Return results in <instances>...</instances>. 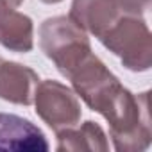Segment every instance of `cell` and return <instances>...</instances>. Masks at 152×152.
Wrapping results in <instances>:
<instances>
[{"mask_svg":"<svg viewBox=\"0 0 152 152\" xmlns=\"http://www.w3.org/2000/svg\"><path fill=\"white\" fill-rule=\"evenodd\" d=\"M43 4H59V2H63V0H41Z\"/></svg>","mask_w":152,"mask_h":152,"instance_id":"12","label":"cell"},{"mask_svg":"<svg viewBox=\"0 0 152 152\" xmlns=\"http://www.w3.org/2000/svg\"><path fill=\"white\" fill-rule=\"evenodd\" d=\"M36 115L57 134L81 122V102L72 88L59 81H39L34 91Z\"/></svg>","mask_w":152,"mask_h":152,"instance_id":"4","label":"cell"},{"mask_svg":"<svg viewBox=\"0 0 152 152\" xmlns=\"http://www.w3.org/2000/svg\"><path fill=\"white\" fill-rule=\"evenodd\" d=\"M38 83L39 77L32 68L0 57V99L2 100L18 106H31Z\"/></svg>","mask_w":152,"mask_h":152,"instance_id":"7","label":"cell"},{"mask_svg":"<svg viewBox=\"0 0 152 152\" xmlns=\"http://www.w3.org/2000/svg\"><path fill=\"white\" fill-rule=\"evenodd\" d=\"M57 136V150H91V152H106L109 150V141L104 132V129L93 122L88 120L81 127H70L66 131H61Z\"/></svg>","mask_w":152,"mask_h":152,"instance_id":"9","label":"cell"},{"mask_svg":"<svg viewBox=\"0 0 152 152\" xmlns=\"http://www.w3.org/2000/svg\"><path fill=\"white\" fill-rule=\"evenodd\" d=\"M39 47L66 79L93 52L88 32L70 16L47 18L39 25Z\"/></svg>","mask_w":152,"mask_h":152,"instance_id":"2","label":"cell"},{"mask_svg":"<svg viewBox=\"0 0 152 152\" xmlns=\"http://www.w3.org/2000/svg\"><path fill=\"white\" fill-rule=\"evenodd\" d=\"M23 4V0H0V9H16Z\"/></svg>","mask_w":152,"mask_h":152,"instance_id":"11","label":"cell"},{"mask_svg":"<svg viewBox=\"0 0 152 152\" xmlns=\"http://www.w3.org/2000/svg\"><path fill=\"white\" fill-rule=\"evenodd\" d=\"M120 6V9H124L125 13H132V15H143L148 7L152 0H115Z\"/></svg>","mask_w":152,"mask_h":152,"instance_id":"10","label":"cell"},{"mask_svg":"<svg viewBox=\"0 0 152 152\" xmlns=\"http://www.w3.org/2000/svg\"><path fill=\"white\" fill-rule=\"evenodd\" d=\"M124 13L115 0H73L68 16L84 32L100 39Z\"/></svg>","mask_w":152,"mask_h":152,"instance_id":"6","label":"cell"},{"mask_svg":"<svg viewBox=\"0 0 152 152\" xmlns=\"http://www.w3.org/2000/svg\"><path fill=\"white\" fill-rule=\"evenodd\" d=\"M0 45L18 54L31 52L34 48L32 20L15 9H0Z\"/></svg>","mask_w":152,"mask_h":152,"instance_id":"8","label":"cell"},{"mask_svg":"<svg viewBox=\"0 0 152 152\" xmlns=\"http://www.w3.org/2000/svg\"><path fill=\"white\" fill-rule=\"evenodd\" d=\"M0 150L4 152H47L48 141L43 131L18 115L0 113Z\"/></svg>","mask_w":152,"mask_h":152,"instance_id":"5","label":"cell"},{"mask_svg":"<svg viewBox=\"0 0 152 152\" xmlns=\"http://www.w3.org/2000/svg\"><path fill=\"white\" fill-rule=\"evenodd\" d=\"M68 79L84 104L109 124L113 147L120 152H141L152 140L148 91L134 95L91 52Z\"/></svg>","mask_w":152,"mask_h":152,"instance_id":"1","label":"cell"},{"mask_svg":"<svg viewBox=\"0 0 152 152\" xmlns=\"http://www.w3.org/2000/svg\"><path fill=\"white\" fill-rule=\"evenodd\" d=\"M109 52L120 57L131 72H147L152 66V36L141 15L124 13L116 23L99 39Z\"/></svg>","mask_w":152,"mask_h":152,"instance_id":"3","label":"cell"}]
</instances>
